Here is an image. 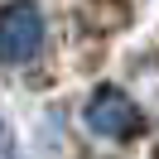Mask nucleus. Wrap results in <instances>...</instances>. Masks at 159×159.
Masks as SVG:
<instances>
[{
  "label": "nucleus",
  "instance_id": "f257e3e1",
  "mask_svg": "<svg viewBox=\"0 0 159 159\" xmlns=\"http://www.w3.org/2000/svg\"><path fill=\"white\" fill-rule=\"evenodd\" d=\"M43 48V10L34 0H10L0 5V63L5 68H24Z\"/></svg>",
  "mask_w": 159,
  "mask_h": 159
},
{
  "label": "nucleus",
  "instance_id": "f03ea898",
  "mask_svg": "<svg viewBox=\"0 0 159 159\" xmlns=\"http://www.w3.org/2000/svg\"><path fill=\"white\" fill-rule=\"evenodd\" d=\"M82 120L101 140H135V135H145V111L120 87H97L92 101H87V111H82Z\"/></svg>",
  "mask_w": 159,
  "mask_h": 159
},
{
  "label": "nucleus",
  "instance_id": "7ed1b4c3",
  "mask_svg": "<svg viewBox=\"0 0 159 159\" xmlns=\"http://www.w3.org/2000/svg\"><path fill=\"white\" fill-rule=\"evenodd\" d=\"M0 159H20V154H15V149H5V145H0Z\"/></svg>",
  "mask_w": 159,
  "mask_h": 159
},
{
  "label": "nucleus",
  "instance_id": "20e7f679",
  "mask_svg": "<svg viewBox=\"0 0 159 159\" xmlns=\"http://www.w3.org/2000/svg\"><path fill=\"white\" fill-rule=\"evenodd\" d=\"M0 145H5V120H0Z\"/></svg>",
  "mask_w": 159,
  "mask_h": 159
}]
</instances>
